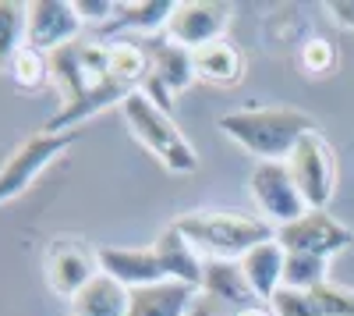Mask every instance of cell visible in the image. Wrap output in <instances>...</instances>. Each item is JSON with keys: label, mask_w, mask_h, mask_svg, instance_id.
Segmentation results:
<instances>
[{"label": "cell", "mask_w": 354, "mask_h": 316, "mask_svg": "<svg viewBox=\"0 0 354 316\" xmlns=\"http://www.w3.org/2000/svg\"><path fill=\"white\" fill-rule=\"evenodd\" d=\"M330 18L344 28H354V0H333V4H326Z\"/></svg>", "instance_id": "cell-30"}, {"label": "cell", "mask_w": 354, "mask_h": 316, "mask_svg": "<svg viewBox=\"0 0 354 316\" xmlns=\"http://www.w3.org/2000/svg\"><path fill=\"white\" fill-rule=\"evenodd\" d=\"M128 306H131V288H124L121 281L100 270L71 299V316H128Z\"/></svg>", "instance_id": "cell-17"}, {"label": "cell", "mask_w": 354, "mask_h": 316, "mask_svg": "<svg viewBox=\"0 0 354 316\" xmlns=\"http://www.w3.org/2000/svg\"><path fill=\"white\" fill-rule=\"evenodd\" d=\"M195 57V78L202 82H213V85H234L241 75H245V57L241 50L227 43V40H216L209 46H202L192 53Z\"/></svg>", "instance_id": "cell-19"}, {"label": "cell", "mask_w": 354, "mask_h": 316, "mask_svg": "<svg viewBox=\"0 0 354 316\" xmlns=\"http://www.w3.org/2000/svg\"><path fill=\"white\" fill-rule=\"evenodd\" d=\"M234 316H273V309L266 306V302H252L245 309H234Z\"/></svg>", "instance_id": "cell-32"}, {"label": "cell", "mask_w": 354, "mask_h": 316, "mask_svg": "<svg viewBox=\"0 0 354 316\" xmlns=\"http://www.w3.org/2000/svg\"><path fill=\"white\" fill-rule=\"evenodd\" d=\"M25 33H28V4L0 0V71H8L15 53L25 46Z\"/></svg>", "instance_id": "cell-22"}, {"label": "cell", "mask_w": 354, "mask_h": 316, "mask_svg": "<svg viewBox=\"0 0 354 316\" xmlns=\"http://www.w3.org/2000/svg\"><path fill=\"white\" fill-rule=\"evenodd\" d=\"M198 292H202V299H209L216 306H234V309H245V306L259 302L248 288L245 270H241L238 260H205Z\"/></svg>", "instance_id": "cell-14"}, {"label": "cell", "mask_w": 354, "mask_h": 316, "mask_svg": "<svg viewBox=\"0 0 354 316\" xmlns=\"http://www.w3.org/2000/svg\"><path fill=\"white\" fill-rule=\"evenodd\" d=\"M241 270H245V281H248V288L259 302L270 306V299L283 288V263H287V249L270 238V242H262L255 249H248L241 256Z\"/></svg>", "instance_id": "cell-13"}, {"label": "cell", "mask_w": 354, "mask_h": 316, "mask_svg": "<svg viewBox=\"0 0 354 316\" xmlns=\"http://www.w3.org/2000/svg\"><path fill=\"white\" fill-rule=\"evenodd\" d=\"M121 114H124L128 132L170 170V175H192V170H198V153H195V146L185 139V132L174 125L170 114L160 110L149 96H142V93L135 89V93L121 103Z\"/></svg>", "instance_id": "cell-3"}, {"label": "cell", "mask_w": 354, "mask_h": 316, "mask_svg": "<svg viewBox=\"0 0 354 316\" xmlns=\"http://www.w3.org/2000/svg\"><path fill=\"white\" fill-rule=\"evenodd\" d=\"M270 309H273V316H322L312 292H298V288H280L270 299Z\"/></svg>", "instance_id": "cell-26"}, {"label": "cell", "mask_w": 354, "mask_h": 316, "mask_svg": "<svg viewBox=\"0 0 354 316\" xmlns=\"http://www.w3.org/2000/svg\"><path fill=\"white\" fill-rule=\"evenodd\" d=\"M153 64L149 53H145V43H131V40H113L106 43V75L117 78L128 89H138V85L149 78Z\"/></svg>", "instance_id": "cell-21"}, {"label": "cell", "mask_w": 354, "mask_h": 316, "mask_svg": "<svg viewBox=\"0 0 354 316\" xmlns=\"http://www.w3.org/2000/svg\"><path fill=\"white\" fill-rule=\"evenodd\" d=\"M71 4H75V11H78L82 21H106L110 25V18L117 15L113 0H71Z\"/></svg>", "instance_id": "cell-28"}, {"label": "cell", "mask_w": 354, "mask_h": 316, "mask_svg": "<svg viewBox=\"0 0 354 316\" xmlns=\"http://www.w3.org/2000/svg\"><path fill=\"white\" fill-rule=\"evenodd\" d=\"M188 316H227V313H223V309H220L216 302H209V299H202V295H198Z\"/></svg>", "instance_id": "cell-31"}, {"label": "cell", "mask_w": 354, "mask_h": 316, "mask_svg": "<svg viewBox=\"0 0 354 316\" xmlns=\"http://www.w3.org/2000/svg\"><path fill=\"white\" fill-rule=\"evenodd\" d=\"M138 93H142V96H149L160 110H167V114H170V107H174V93H170V85H167V82H160L153 71H149V78H145V82L138 85Z\"/></svg>", "instance_id": "cell-29"}, {"label": "cell", "mask_w": 354, "mask_h": 316, "mask_svg": "<svg viewBox=\"0 0 354 316\" xmlns=\"http://www.w3.org/2000/svg\"><path fill=\"white\" fill-rule=\"evenodd\" d=\"M301 64H305L312 75L333 71V64H337V50H333V43H326V40H308V43L301 46Z\"/></svg>", "instance_id": "cell-27"}, {"label": "cell", "mask_w": 354, "mask_h": 316, "mask_svg": "<svg viewBox=\"0 0 354 316\" xmlns=\"http://www.w3.org/2000/svg\"><path fill=\"white\" fill-rule=\"evenodd\" d=\"M248 188H252V199H255L262 220H270L273 227H283L308 213V203L301 199L298 185H294L287 164H273V160L255 164L248 175Z\"/></svg>", "instance_id": "cell-7"}, {"label": "cell", "mask_w": 354, "mask_h": 316, "mask_svg": "<svg viewBox=\"0 0 354 316\" xmlns=\"http://www.w3.org/2000/svg\"><path fill=\"white\" fill-rule=\"evenodd\" d=\"M220 132L238 142L245 153L255 157V164L273 160L287 164L294 146L315 132L312 114L298 107H245V110H230L220 118Z\"/></svg>", "instance_id": "cell-1"}, {"label": "cell", "mask_w": 354, "mask_h": 316, "mask_svg": "<svg viewBox=\"0 0 354 316\" xmlns=\"http://www.w3.org/2000/svg\"><path fill=\"white\" fill-rule=\"evenodd\" d=\"M277 242L287 252H308V256H322V260H330V256L351 249L354 231L344 220H337L330 210H308L305 217L277 227Z\"/></svg>", "instance_id": "cell-9"}, {"label": "cell", "mask_w": 354, "mask_h": 316, "mask_svg": "<svg viewBox=\"0 0 354 316\" xmlns=\"http://www.w3.org/2000/svg\"><path fill=\"white\" fill-rule=\"evenodd\" d=\"M195 299H198V292L188 288V284L163 281V284H153V288L131 292L128 316H188Z\"/></svg>", "instance_id": "cell-18"}, {"label": "cell", "mask_w": 354, "mask_h": 316, "mask_svg": "<svg viewBox=\"0 0 354 316\" xmlns=\"http://www.w3.org/2000/svg\"><path fill=\"white\" fill-rule=\"evenodd\" d=\"M82 33V18L68 0H28V33L25 43L39 53H57L75 43Z\"/></svg>", "instance_id": "cell-11"}, {"label": "cell", "mask_w": 354, "mask_h": 316, "mask_svg": "<svg viewBox=\"0 0 354 316\" xmlns=\"http://www.w3.org/2000/svg\"><path fill=\"white\" fill-rule=\"evenodd\" d=\"M156 256H160V267L167 274V281H177V284H188V288L198 292V284H202V263H205V256L177 231V227H163V235L156 238Z\"/></svg>", "instance_id": "cell-15"}, {"label": "cell", "mask_w": 354, "mask_h": 316, "mask_svg": "<svg viewBox=\"0 0 354 316\" xmlns=\"http://www.w3.org/2000/svg\"><path fill=\"white\" fill-rule=\"evenodd\" d=\"M78 139H82V128H75V132H36V135H28L15 153H8V160L0 164V207L25 195L36 185V178L43 170L61 153H68Z\"/></svg>", "instance_id": "cell-4"}, {"label": "cell", "mask_w": 354, "mask_h": 316, "mask_svg": "<svg viewBox=\"0 0 354 316\" xmlns=\"http://www.w3.org/2000/svg\"><path fill=\"white\" fill-rule=\"evenodd\" d=\"M227 25H230V4H220V0H185L170 15L167 36L195 53L202 46L223 40Z\"/></svg>", "instance_id": "cell-10"}, {"label": "cell", "mask_w": 354, "mask_h": 316, "mask_svg": "<svg viewBox=\"0 0 354 316\" xmlns=\"http://www.w3.org/2000/svg\"><path fill=\"white\" fill-rule=\"evenodd\" d=\"M287 170L294 185H298L301 199L308 203V210H326L330 199L337 192V164H333V150L330 142L319 132L305 135L294 153L287 157Z\"/></svg>", "instance_id": "cell-5"}, {"label": "cell", "mask_w": 354, "mask_h": 316, "mask_svg": "<svg viewBox=\"0 0 354 316\" xmlns=\"http://www.w3.org/2000/svg\"><path fill=\"white\" fill-rule=\"evenodd\" d=\"M43 270H46V284L53 295L61 299H75L88 281L100 274V252H93L82 238H53L43 252Z\"/></svg>", "instance_id": "cell-8"}, {"label": "cell", "mask_w": 354, "mask_h": 316, "mask_svg": "<svg viewBox=\"0 0 354 316\" xmlns=\"http://www.w3.org/2000/svg\"><path fill=\"white\" fill-rule=\"evenodd\" d=\"M326 263L322 256H308V252H287L283 263V288H298V292H312L319 288L326 277Z\"/></svg>", "instance_id": "cell-23"}, {"label": "cell", "mask_w": 354, "mask_h": 316, "mask_svg": "<svg viewBox=\"0 0 354 316\" xmlns=\"http://www.w3.org/2000/svg\"><path fill=\"white\" fill-rule=\"evenodd\" d=\"M312 299L322 316H354V288H344L337 281H322L319 288H312Z\"/></svg>", "instance_id": "cell-25"}, {"label": "cell", "mask_w": 354, "mask_h": 316, "mask_svg": "<svg viewBox=\"0 0 354 316\" xmlns=\"http://www.w3.org/2000/svg\"><path fill=\"white\" fill-rule=\"evenodd\" d=\"M174 0H131V4H117V15L110 18V33H121V28H138V33L160 36L167 33L170 15H174Z\"/></svg>", "instance_id": "cell-20"}, {"label": "cell", "mask_w": 354, "mask_h": 316, "mask_svg": "<svg viewBox=\"0 0 354 316\" xmlns=\"http://www.w3.org/2000/svg\"><path fill=\"white\" fill-rule=\"evenodd\" d=\"M8 71L15 75V85H21L25 93H36V89H43V85L50 82V53H39V50H32L25 43L15 53V61H11Z\"/></svg>", "instance_id": "cell-24"}, {"label": "cell", "mask_w": 354, "mask_h": 316, "mask_svg": "<svg viewBox=\"0 0 354 316\" xmlns=\"http://www.w3.org/2000/svg\"><path fill=\"white\" fill-rule=\"evenodd\" d=\"M145 53H149L153 75L170 85L174 96L185 93L188 85L195 82V57H192V50H185L181 43H174L167 33L145 40Z\"/></svg>", "instance_id": "cell-16"}, {"label": "cell", "mask_w": 354, "mask_h": 316, "mask_svg": "<svg viewBox=\"0 0 354 316\" xmlns=\"http://www.w3.org/2000/svg\"><path fill=\"white\" fill-rule=\"evenodd\" d=\"M174 227L181 231L205 260H241V256L262 242L277 238V227L262 217L227 213V210H202L177 217Z\"/></svg>", "instance_id": "cell-2"}, {"label": "cell", "mask_w": 354, "mask_h": 316, "mask_svg": "<svg viewBox=\"0 0 354 316\" xmlns=\"http://www.w3.org/2000/svg\"><path fill=\"white\" fill-rule=\"evenodd\" d=\"M103 78H106V43L100 40H75L50 53V82L61 89L64 103L78 100Z\"/></svg>", "instance_id": "cell-6"}, {"label": "cell", "mask_w": 354, "mask_h": 316, "mask_svg": "<svg viewBox=\"0 0 354 316\" xmlns=\"http://www.w3.org/2000/svg\"><path fill=\"white\" fill-rule=\"evenodd\" d=\"M100 270L110 274L113 281H121L124 288L138 292V288H153L163 284L167 274L160 267L156 249H121V245H103L100 249Z\"/></svg>", "instance_id": "cell-12"}]
</instances>
